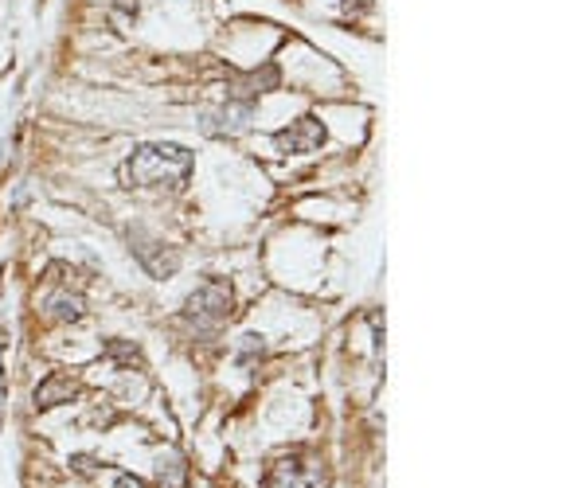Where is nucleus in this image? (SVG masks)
I'll return each instance as SVG.
<instances>
[{
    "label": "nucleus",
    "instance_id": "f03ea898",
    "mask_svg": "<svg viewBox=\"0 0 586 488\" xmlns=\"http://www.w3.org/2000/svg\"><path fill=\"white\" fill-rule=\"evenodd\" d=\"M325 465L317 461H301V457H286L270 468L266 488H325Z\"/></svg>",
    "mask_w": 586,
    "mask_h": 488
},
{
    "label": "nucleus",
    "instance_id": "f257e3e1",
    "mask_svg": "<svg viewBox=\"0 0 586 488\" xmlns=\"http://www.w3.org/2000/svg\"><path fill=\"white\" fill-rule=\"evenodd\" d=\"M192 156L180 145H145L125 161L122 176L137 188H176L188 176Z\"/></svg>",
    "mask_w": 586,
    "mask_h": 488
},
{
    "label": "nucleus",
    "instance_id": "39448f33",
    "mask_svg": "<svg viewBox=\"0 0 586 488\" xmlns=\"http://www.w3.org/2000/svg\"><path fill=\"white\" fill-rule=\"evenodd\" d=\"M71 390H75V383H71V379L55 375L51 383H44V387L36 390V403H39V406H55V398H59V395H71Z\"/></svg>",
    "mask_w": 586,
    "mask_h": 488
},
{
    "label": "nucleus",
    "instance_id": "20e7f679",
    "mask_svg": "<svg viewBox=\"0 0 586 488\" xmlns=\"http://www.w3.org/2000/svg\"><path fill=\"white\" fill-rule=\"evenodd\" d=\"M321 141H325V130H321V125L313 122V117H301V122L293 125V130L278 133V145H281L286 153H313Z\"/></svg>",
    "mask_w": 586,
    "mask_h": 488
},
{
    "label": "nucleus",
    "instance_id": "7ed1b4c3",
    "mask_svg": "<svg viewBox=\"0 0 586 488\" xmlns=\"http://www.w3.org/2000/svg\"><path fill=\"white\" fill-rule=\"evenodd\" d=\"M227 312H231V293H227V286H219V281L203 286V289L188 301V317L200 320V325H219Z\"/></svg>",
    "mask_w": 586,
    "mask_h": 488
},
{
    "label": "nucleus",
    "instance_id": "423d86ee",
    "mask_svg": "<svg viewBox=\"0 0 586 488\" xmlns=\"http://www.w3.org/2000/svg\"><path fill=\"white\" fill-rule=\"evenodd\" d=\"M114 488H145L141 481H133V476H122V481H117Z\"/></svg>",
    "mask_w": 586,
    "mask_h": 488
}]
</instances>
